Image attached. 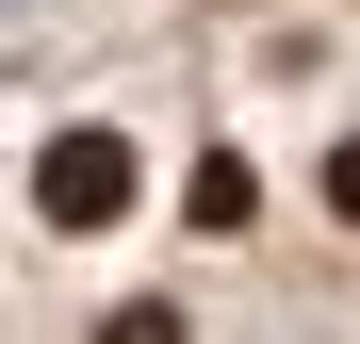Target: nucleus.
<instances>
[{
    "mask_svg": "<svg viewBox=\"0 0 360 344\" xmlns=\"http://www.w3.org/2000/svg\"><path fill=\"white\" fill-rule=\"evenodd\" d=\"M131 197H148V148H131V132H98V115L33 148V213H49V229H115Z\"/></svg>",
    "mask_w": 360,
    "mask_h": 344,
    "instance_id": "nucleus-1",
    "label": "nucleus"
},
{
    "mask_svg": "<svg viewBox=\"0 0 360 344\" xmlns=\"http://www.w3.org/2000/svg\"><path fill=\"white\" fill-rule=\"evenodd\" d=\"M98 344H180V312H164V295H131V312H98Z\"/></svg>",
    "mask_w": 360,
    "mask_h": 344,
    "instance_id": "nucleus-3",
    "label": "nucleus"
},
{
    "mask_svg": "<svg viewBox=\"0 0 360 344\" xmlns=\"http://www.w3.org/2000/svg\"><path fill=\"white\" fill-rule=\"evenodd\" d=\"M197 229H262V181H246V164H229V148L197 164Z\"/></svg>",
    "mask_w": 360,
    "mask_h": 344,
    "instance_id": "nucleus-2",
    "label": "nucleus"
},
{
    "mask_svg": "<svg viewBox=\"0 0 360 344\" xmlns=\"http://www.w3.org/2000/svg\"><path fill=\"white\" fill-rule=\"evenodd\" d=\"M328 213H344V229H360V148H328Z\"/></svg>",
    "mask_w": 360,
    "mask_h": 344,
    "instance_id": "nucleus-4",
    "label": "nucleus"
}]
</instances>
